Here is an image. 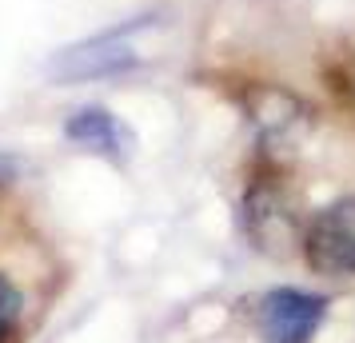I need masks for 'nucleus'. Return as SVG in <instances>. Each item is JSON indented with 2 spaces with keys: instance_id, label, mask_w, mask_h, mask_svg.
Instances as JSON below:
<instances>
[{
  "instance_id": "obj_1",
  "label": "nucleus",
  "mask_w": 355,
  "mask_h": 343,
  "mask_svg": "<svg viewBox=\"0 0 355 343\" xmlns=\"http://www.w3.org/2000/svg\"><path fill=\"white\" fill-rule=\"evenodd\" d=\"M263 343H311L327 319V299L304 288H272L256 308Z\"/></svg>"
},
{
  "instance_id": "obj_2",
  "label": "nucleus",
  "mask_w": 355,
  "mask_h": 343,
  "mask_svg": "<svg viewBox=\"0 0 355 343\" xmlns=\"http://www.w3.org/2000/svg\"><path fill=\"white\" fill-rule=\"evenodd\" d=\"M148 28V20H132L124 28L100 33L84 44H72L68 52H60V60L52 64V72L60 80H88V76H108V72H124L140 60V44L136 36Z\"/></svg>"
},
{
  "instance_id": "obj_3",
  "label": "nucleus",
  "mask_w": 355,
  "mask_h": 343,
  "mask_svg": "<svg viewBox=\"0 0 355 343\" xmlns=\"http://www.w3.org/2000/svg\"><path fill=\"white\" fill-rule=\"evenodd\" d=\"M304 247L320 276H355V196L327 204L311 220Z\"/></svg>"
},
{
  "instance_id": "obj_4",
  "label": "nucleus",
  "mask_w": 355,
  "mask_h": 343,
  "mask_svg": "<svg viewBox=\"0 0 355 343\" xmlns=\"http://www.w3.org/2000/svg\"><path fill=\"white\" fill-rule=\"evenodd\" d=\"M68 140L72 144H80L88 148V152H96V156H108V160H128V152H132V132L116 120L108 108H80V112L68 120Z\"/></svg>"
},
{
  "instance_id": "obj_5",
  "label": "nucleus",
  "mask_w": 355,
  "mask_h": 343,
  "mask_svg": "<svg viewBox=\"0 0 355 343\" xmlns=\"http://www.w3.org/2000/svg\"><path fill=\"white\" fill-rule=\"evenodd\" d=\"M248 231H252V240H256L259 247H268V252H275L284 240H291V216L284 212V204H279L275 192L259 188V192L248 196Z\"/></svg>"
},
{
  "instance_id": "obj_6",
  "label": "nucleus",
  "mask_w": 355,
  "mask_h": 343,
  "mask_svg": "<svg viewBox=\"0 0 355 343\" xmlns=\"http://www.w3.org/2000/svg\"><path fill=\"white\" fill-rule=\"evenodd\" d=\"M20 315H24V299H20L17 283L0 272V343L12 340V331L20 327Z\"/></svg>"
},
{
  "instance_id": "obj_7",
  "label": "nucleus",
  "mask_w": 355,
  "mask_h": 343,
  "mask_svg": "<svg viewBox=\"0 0 355 343\" xmlns=\"http://www.w3.org/2000/svg\"><path fill=\"white\" fill-rule=\"evenodd\" d=\"M12 176H17V164H12V156H4V152H0V188L12 180Z\"/></svg>"
}]
</instances>
